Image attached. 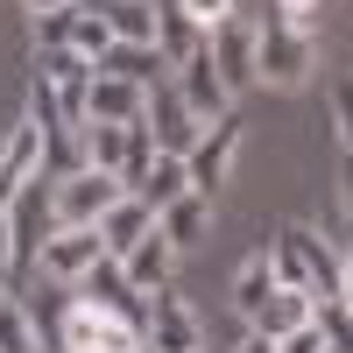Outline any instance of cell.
I'll use <instances>...</instances> for the list:
<instances>
[{"label": "cell", "mask_w": 353, "mask_h": 353, "mask_svg": "<svg viewBox=\"0 0 353 353\" xmlns=\"http://www.w3.org/2000/svg\"><path fill=\"white\" fill-rule=\"evenodd\" d=\"M205 50V28L176 8V0H156V57H163V71H176V64H191V57Z\"/></svg>", "instance_id": "2e32d148"}, {"label": "cell", "mask_w": 353, "mask_h": 353, "mask_svg": "<svg viewBox=\"0 0 353 353\" xmlns=\"http://www.w3.org/2000/svg\"><path fill=\"white\" fill-rule=\"evenodd\" d=\"M156 233H163V241H170L176 254H191V248L205 241V233H212V198H205V191H184V198H170L163 212H156Z\"/></svg>", "instance_id": "4fadbf2b"}, {"label": "cell", "mask_w": 353, "mask_h": 353, "mask_svg": "<svg viewBox=\"0 0 353 353\" xmlns=\"http://www.w3.org/2000/svg\"><path fill=\"white\" fill-rule=\"evenodd\" d=\"M149 226H156V212H149V205H141L134 191H121V198H113L106 212H99V226H92V233H99V248H106L113 261H121V254H128V248H134Z\"/></svg>", "instance_id": "9a60e30c"}, {"label": "cell", "mask_w": 353, "mask_h": 353, "mask_svg": "<svg viewBox=\"0 0 353 353\" xmlns=\"http://www.w3.org/2000/svg\"><path fill=\"white\" fill-rule=\"evenodd\" d=\"M121 198V184H113L106 170H71L50 184V219L57 226H99V212Z\"/></svg>", "instance_id": "52a82bcc"}, {"label": "cell", "mask_w": 353, "mask_h": 353, "mask_svg": "<svg viewBox=\"0 0 353 353\" xmlns=\"http://www.w3.org/2000/svg\"><path fill=\"white\" fill-rule=\"evenodd\" d=\"M176 8H184V14L198 21V28H219V21L233 14V0H176Z\"/></svg>", "instance_id": "4316f807"}, {"label": "cell", "mask_w": 353, "mask_h": 353, "mask_svg": "<svg viewBox=\"0 0 353 353\" xmlns=\"http://www.w3.org/2000/svg\"><path fill=\"white\" fill-rule=\"evenodd\" d=\"M21 8H28V14H50V8H64V0H21Z\"/></svg>", "instance_id": "1f68e13d"}, {"label": "cell", "mask_w": 353, "mask_h": 353, "mask_svg": "<svg viewBox=\"0 0 353 353\" xmlns=\"http://www.w3.org/2000/svg\"><path fill=\"white\" fill-rule=\"evenodd\" d=\"M71 21H78V0H64V8L36 14V50H71Z\"/></svg>", "instance_id": "d4e9b609"}, {"label": "cell", "mask_w": 353, "mask_h": 353, "mask_svg": "<svg viewBox=\"0 0 353 353\" xmlns=\"http://www.w3.org/2000/svg\"><path fill=\"white\" fill-rule=\"evenodd\" d=\"M261 248H269V269L290 290H311V297H353V276H346V248L325 241L318 226L290 219V226H261Z\"/></svg>", "instance_id": "6da1fadb"}, {"label": "cell", "mask_w": 353, "mask_h": 353, "mask_svg": "<svg viewBox=\"0 0 353 353\" xmlns=\"http://www.w3.org/2000/svg\"><path fill=\"white\" fill-rule=\"evenodd\" d=\"M71 297L85 304V311H106V318H128V325L141 332V290L121 276V261H113V254H99L92 261V269H85L78 283H71Z\"/></svg>", "instance_id": "ba28073f"}, {"label": "cell", "mask_w": 353, "mask_h": 353, "mask_svg": "<svg viewBox=\"0 0 353 353\" xmlns=\"http://www.w3.org/2000/svg\"><path fill=\"white\" fill-rule=\"evenodd\" d=\"M311 304H318V297H311V290H290V283H276V290H269V297H261V311L248 318V332L276 346L283 332H297V325H311Z\"/></svg>", "instance_id": "7c38bea8"}, {"label": "cell", "mask_w": 353, "mask_h": 353, "mask_svg": "<svg viewBox=\"0 0 353 353\" xmlns=\"http://www.w3.org/2000/svg\"><path fill=\"white\" fill-rule=\"evenodd\" d=\"M106 248H99V233L92 226H57L50 241H43V254H36V269H43V283H57V290H71L85 269H92Z\"/></svg>", "instance_id": "30bf717a"}, {"label": "cell", "mask_w": 353, "mask_h": 353, "mask_svg": "<svg viewBox=\"0 0 353 353\" xmlns=\"http://www.w3.org/2000/svg\"><path fill=\"white\" fill-rule=\"evenodd\" d=\"M325 113H332V149L346 156V149H353V99H346V78L332 85V106H325Z\"/></svg>", "instance_id": "484cf974"}, {"label": "cell", "mask_w": 353, "mask_h": 353, "mask_svg": "<svg viewBox=\"0 0 353 353\" xmlns=\"http://www.w3.org/2000/svg\"><path fill=\"white\" fill-rule=\"evenodd\" d=\"M318 78V36L290 21H261L254 28V85L269 92H297V85Z\"/></svg>", "instance_id": "7a4b0ae2"}, {"label": "cell", "mask_w": 353, "mask_h": 353, "mask_svg": "<svg viewBox=\"0 0 353 353\" xmlns=\"http://www.w3.org/2000/svg\"><path fill=\"white\" fill-rule=\"evenodd\" d=\"M318 8H325V0H276V21H290V28H311V21H318Z\"/></svg>", "instance_id": "f1b7e54d"}, {"label": "cell", "mask_w": 353, "mask_h": 353, "mask_svg": "<svg viewBox=\"0 0 353 353\" xmlns=\"http://www.w3.org/2000/svg\"><path fill=\"white\" fill-rule=\"evenodd\" d=\"M269 353H325V339H318V325H297V332H283Z\"/></svg>", "instance_id": "83f0119b"}, {"label": "cell", "mask_w": 353, "mask_h": 353, "mask_svg": "<svg viewBox=\"0 0 353 353\" xmlns=\"http://www.w3.org/2000/svg\"><path fill=\"white\" fill-rule=\"evenodd\" d=\"M269 290H276V269H269V248H254V254L241 261V269H233V311H241V325H248V318L261 311V297H269Z\"/></svg>", "instance_id": "ffe728a7"}, {"label": "cell", "mask_w": 353, "mask_h": 353, "mask_svg": "<svg viewBox=\"0 0 353 353\" xmlns=\"http://www.w3.org/2000/svg\"><path fill=\"white\" fill-rule=\"evenodd\" d=\"M92 14L106 21L113 43H149L156 50V0H92Z\"/></svg>", "instance_id": "d6986e66"}, {"label": "cell", "mask_w": 353, "mask_h": 353, "mask_svg": "<svg viewBox=\"0 0 353 353\" xmlns=\"http://www.w3.org/2000/svg\"><path fill=\"white\" fill-rule=\"evenodd\" d=\"M0 353H43V332L14 290H0Z\"/></svg>", "instance_id": "603a6c76"}, {"label": "cell", "mask_w": 353, "mask_h": 353, "mask_svg": "<svg viewBox=\"0 0 353 353\" xmlns=\"http://www.w3.org/2000/svg\"><path fill=\"white\" fill-rule=\"evenodd\" d=\"M71 50L85 57V64H99V57L113 50V36H106V21L92 14V0H78V21H71Z\"/></svg>", "instance_id": "cb8c5ba5"}, {"label": "cell", "mask_w": 353, "mask_h": 353, "mask_svg": "<svg viewBox=\"0 0 353 353\" xmlns=\"http://www.w3.org/2000/svg\"><path fill=\"white\" fill-rule=\"evenodd\" d=\"M141 128H149L156 156H191V141L205 134V121H198L184 99H176L170 71H163V78H149V92H141Z\"/></svg>", "instance_id": "277c9868"}, {"label": "cell", "mask_w": 353, "mask_h": 353, "mask_svg": "<svg viewBox=\"0 0 353 353\" xmlns=\"http://www.w3.org/2000/svg\"><path fill=\"white\" fill-rule=\"evenodd\" d=\"M141 92H149V85H128V78H99V71H92V92H85V121L134 128V121H141Z\"/></svg>", "instance_id": "e0dca14e"}, {"label": "cell", "mask_w": 353, "mask_h": 353, "mask_svg": "<svg viewBox=\"0 0 353 353\" xmlns=\"http://www.w3.org/2000/svg\"><path fill=\"white\" fill-rule=\"evenodd\" d=\"M121 276H128L134 290H163V283L176 276V248H170L163 233L149 226V233H141V241H134V248L121 254Z\"/></svg>", "instance_id": "ac0fdd59"}, {"label": "cell", "mask_w": 353, "mask_h": 353, "mask_svg": "<svg viewBox=\"0 0 353 353\" xmlns=\"http://www.w3.org/2000/svg\"><path fill=\"white\" fill-rule=\"evenodd\" d=\"M99 78H128V85H149V78H163V57L149 50V43H113L99 64H92Z\"/></svg>", "instance_id": "44dd1931"}, {"label": "cell", "mask_w": 353, "mask_h": 353, "mask_svg": "<svg viewBox=\"0 0 353 353\" xmlns=\"http://www.w3.org/2000/svg\"><path fill=\"white\" fill-rule=\"evenodd\" d=\"M205 64L219 71V85H226V99H241V92H254V21H241V14H226L219 28H205Z\"/></svg>", "instance_id": "8992f818"}, {"label": "cell", "mask_w": 353, "mask_h": 353, "mask_svg": "<svg viewBox=\"0 0 353 353\" xmlns=\"http://www.w3.org/2000/svg\"><path fill=\"white\" fill-rule=\"evenodd\" d=\"M134 353H141V346H134Z\"/></svg>", "instance_id": "d6a6232c"}, {"label": "cell", "mask_w": 353, "mask_h": 353, "mask_svg": "<svg viewBox=\"0 0 353 353\" xmlns=\"http://www.w3.org/2000/svg\"><path fill=\"white\" fill-rule=\"evenodd\" d=\"M226 353H269V339H254V332H241V339H233Z\"/></svg>", "instance_id": "4dcf8cb0"}, {"label": "cell", "mask_w": 353, "mask_h": 353, "mask_svg": "<svg viewBox=\"0 0 353 353\" xmlns=\"http://www.w3.org/2000/svg\"><path fill=\"white\" fill-rule=\"evenodd\" d=\"M0 290H14V254H8V226H0Z\"/></svg>", "instance_id": "f546056e"}, {"label": "cell", "mask_w": 353, "mask_h": 353, "mask_svg": "<svg viewBox=\"0 0 353 353\" xmlns=\"http://www.w3.org/2000/svg\"><path fill=\"white\" fill-rule=\"evenodd\" d=\"M184 191H191V176H184V156H156V163H149V176L134 184V198L149 205V212H163V205H170V198H184Z\"/></svg>", "instance_id": "7402d4cb"}, {"label": "cell", "mask_w": 353, "mask_h": 353, "mask_svg": "<svg viewBox=\"0 0 353 353\" xmlns=\"http://www.w3.org/2000/svg\"><path fill=\"white\" fill-rule=\"evenodd\" d=\"M36 71L43 85H50V99H57V113H64V128H78L85 121V92H92V64H85L78 50H36Z\"/></svg>", "instance_id": "9c48e42d"}, {"label": "cell", "mask_w": 353, "mask_h": 353, "mask_svg": "<svg viewBox=\"0 0 353 353\" xmlns=\"http://www.w3.org/2000/svg\"><path fill=\"white\" fill-rule=\"evenodd\" d=\"M141 353H205V325L176 297V283L141 290Z\"/></svg>", "instance_id": "3957f363"}, {"label": "cell", "mask_w": 353, "mask_h": 353, "mask_svg": "<svg viewBox=\"0 0 353 353\" xmlns=\"http://www.w3.org/2000/svg\"><path fill=\"white\" fill-rule=\"evenodd\" d=\"M36 176H43V128L21 121V128H8V141H0V205L14 191H28Z\"/></svg>", "instance_id": "8fae6325"}, {"label": "cell", "mask_w": 353, "mask_h": 353, "mask_svg": "<svg viewBox=\"0 0 353 353\" xmlns=\"http://www.w3.org/2000/svg\"><path fill=\"white\" fill-rule=\"evenodd\" d=\"M233 163H241V113H219V121H205V134L191 141L184 176H191V191L219 198V184L233 176Z\"/></svg>", "instance_id": "5b68a950"}, {"label": "cell", "mask_w": 353, "mask_h": 353, "mask_svg": "<svg viewBox=\"0 0 353 353\" xmlns=\"http://www.w3.org/2000/svg\"><path fill=\"white\" fill-rule=\"evenodd\" d=\"M170 85H176V99H184L198 121H219V113H233V99H226V85H219V71L205 64V50L191 57V64H176L170 71Z\"/></svg>", "instance_id": "5bb4252c"}]
</instances>
